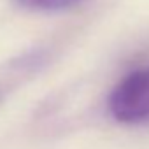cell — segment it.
I'll return each mask as SVG.
<instances>
[{
    "label": "cell",
    "instance_id": "6da1fadb",
    "mask_svg": "<svg viewBox=\"0 0 149 149\" xmlns=\"http://www.w3.org/2000/svg\"><path fill=\"white\" fill-rule=\"evenodd\" d=\"M109 111L118 123L149 125V65L130 72L114 86Z\"/></svg>",
    "mask_w": 149,
    "mask_h": 149
},
{
    "label": "cell",
    "instance_id": "7a4b0ae2",
    "mask_svg": "<svg viewBox=\"0 0 149 149\" xmlns=\"http://www.w3.org/2000/svg\"><path fill=\"white\" fill-rule=\"evenodd\" d=\"M14 2L19 7L28 9V11L51 13V11H63L74 6H79L83 0H14Z\"/></svg>",
    "mask_w": 149,
    "mask_h": 149
}]
</instances>
